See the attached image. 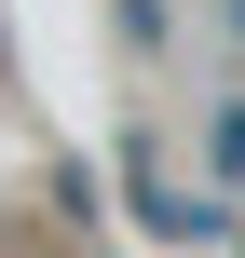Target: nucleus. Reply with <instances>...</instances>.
Returning a JSON list of instances; mask_svg holds the SVG:
<instances>
[{"label": "nucleus", "mask_w": 245, "mask_h": 258, "mask_svg": "<svg viewBox=\"0 0 245 258\" xmlns=\"http://www.w3.org/2000/svg\"><path fill=\"white\" fill-rule=\"evenodd\" d=\"M205 163H218V177H245V109H218V122H205Z\"/></svg>", "instance_id": "f257e3e1"}]
</instances>
